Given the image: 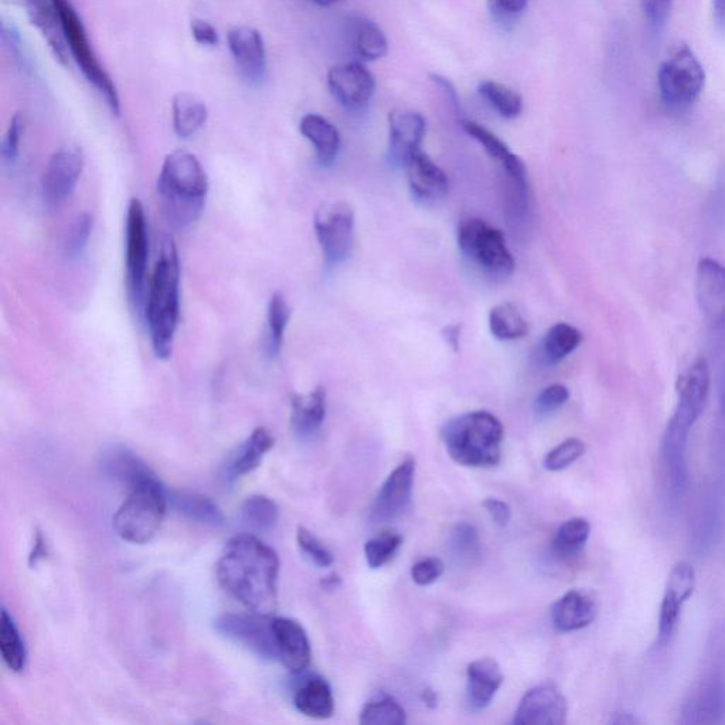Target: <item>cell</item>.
<instances>
[{
    "mask_svg": "<svg viewBox=\"0 0 725 725\" xmlns=\"http://www.w3.org/2000/svg\"><path fill=\"white\" fill-rule=\"evenodd\" d=\"M279 565L274 548L253 534H238L221 554L217 577L248 611L272 615L278 607Z\"/></svg>",
    "mask_w": 725,
    "mask_h": 725,
    "instance_id": "6da1fadb",
    "label": "cell"
},
{
    "mask_svg": "<svg viewBox=\"0 0 725 725\" xmlns=\"http://www.w3.org/2000/svg\"><path fill=\"white\" fill-rule=\"evenodd\" d=\"M710 369L706 360L700 359L680 374L677 380V407L667 422L662 441V458L667 479L673 493L682 495L686 490L689 469H687V441L693 425L704 410L710 391Z\"/></svg>",
    "mask_w": 725,
    "mask_h": 725,
    "instance_id": "7a4b0ae2",
    "label": "cell"
},
{
    "mask_svg": "<svg viewBox=\"0 0 725 725\" xmlns=\"http://www.w3.org/2000/svg\"><path fill=\"white\" fill-rule=\"evenodd\" d=\"M152 350L161 360L173 353L180 318V261L178 247L170 236L159 244L158 260L148 282L144 311Z\"/></svg>",
    "mask_w": 725,
    "mask_h": 725,
    "instance_id": "3957f363",
    "label": "cell"
},
{
    "mask_svg": "<svg viewBox=\"0 0 725 725\" xmlns=\"http://www.w3.org/2000/svg\"><path fill=\"white\" fill-rule=\"evenodd\" d=\"M209 187L206 170L193 153L176 151L166 156L158 196L163 217L173 230H186L200 219Z\"/></svg>",
    "mask_w": 725,
    "mask_h": 725,
    "instance_id": "277c9868",
    "label": "cell"
},
{
    "mask_svg": "<svg viewBox=\"0 0 725 725\" xmlns=\"http://www.w3.org/2000/svg\"><path fill=\"white\" fill-rule=\"evenodd\" d=\"M448 455L468 468H492L502 459V422L488 411H472L452 418L441 431Z\"/></svg>",
    "mask_w": 725,
    "mask_h": 725,
    "instance_id": "5b68a950",
    "label": "cell"
},
{
    "mask_svg": "<svg viewBox=\"0 0 725 725\" xmlns=\"http://www.w3.org/2000/svg\"><path fill=\"white\" fill-rule=\"evenodd\" d=\"M129 490L128 498L112 519V526L122 540L145 544L161 529L169 506L168 490L156 476Z\"/></svg>",
    "mask_w": 725,
    "mask_h": 725,
    "instance_id": "8992f818",
    "label": "cell"
},
{
    "mask_svg": "<svg viewBox=\"0 0 725 725\" xmlns=\"http://www.w3.org/2000/svg\"><path fill=\"white\" fill-rule=\"evenodd\" d=\"M458 245L466 260L483 274L507 278L515 271V258L498 228L481 219L462 220L458 227Z\"/></svg>",
    "mask_w": 725,
    "mask_h": 725,
    "instance_id": "52a82bcc",
    "label": "cell"
},
{
    "mask_svg": "<svg viewBox=\"0 0 725 725\" xmlns=\"http://www.w3.org/2000/svg\"><path fill=\"white\" fill-rule=\"evenodd\" d=\"M706 84V73L694 51L680 43L660 64L658 85L660 98L670 111H684L699 100Z\"/></svg>",
    "mask_w": 725,
    "mask_h": 725,
    "instance_id": "ba28073f",
    "label": "cell"
},
{
    "mask_svg": "<svg viewBox=\"0 0 725 725\" xmlns=\"http://www.w3.org/2000/svg\"><path fill=\"white\" fill-rule=\"evenodd\" d=\"M54 3L59 10L61 26H63L64 37H66L71 56L76 60L85 78L104 95L111 111L118 115L121 111V104H119L117 87L98 60L80 16L77 15L70 0H54Z\"/></svg>",
    "mask_w": 725,
    "mask_h": 725,
    "instance_id": "9c48e42d",
    "label": "cell"
},
{
    "mask_svg": "<svg viewBox=\"0 0 725 725\" xmlns=\"http://www.w3.org/2000/svg\"><path fill=\"white\" fill-rule=\"evenodd\" d=\"M149 261V226L145 207L139 199L128 204L125 221V270L128 295L135 311L144 315L146 302V275Z\"/></svg>",
    "mask_w": 725,
    "mask_h": 725,
    "instance_id": "30bf717a",
    "label": "cell"
},
{
    "mask_svg": "<svg viewBox=\"0 0 725 725\" xmlns=\"http://www.w3.org/2000/svg\"><path fill=\"white\" fill-rule=\"evenodd\" d=\"M313 228L326 264H342L350 257L355 245V213L349 204H322L316 211Z\"/></svg>",
    "mask_w": 725,
    "mask_h": 725,
    "instance_id": "8fae6325",
    "label": "cell"
},
{
    "mask_svg": "<svg viewBox=\"0 0 725 725\" xmlns=\"http://www.w3.org/2000/svg\"><path fill=\"white\" fill-rule=\"evenodd\" d=\"M214 628L227 641L250 650L258 658L279 662L272 615L224 614L216 619Z\"/></svg>",
    "mask_w": 725,
    "mask_h": 725,
    "instance_id": "7c38bea8",
    "label": "cell"
},
{
    "mask_svg": "<svg viewBox=\"0 0 725 725\" xmlns=\"http://www.w3.org/2000/svg\"><path fill=\"white\" fill-rule=\"evenodd\" d=\"M84 169L83 151L77 145L61 146L51 155L44 169L42 192L50 206L66 203L76 192Z\"/></svg>",
    "mask_w": 725,
    "mask_h": 725,
    "instance_id": "4fadbf2b",
    "label": "cell"
},
{
    "mask_svg": "<svg viewBox=\"0 0 725 725\" xmlns=\"http://www.w3.org/2000/svg\"><path fill=\"white\" fill-rule=\"evenodd\" d=\"M415 459L405 458L387 476L377 493L373 505V517L377 522H393L407 512L413 498Z\"/></svg>",
    "mask_w": 725,
    "mask_h": 725,
    "instance_id": "5bb4252c",
    "label": "cell"
},
{
    "mask_svg": "<svg viewBox=\"0 0 725 725\" xmlns=\"http://www.w3.org/2000/svg\"><path fill=\"white\" fill-rule=\"evenodd\" d=\"M696 588V571L687 561H680L670 571L659 614V645L666 646L679 624L683 605Z\"/></svg>",
    "mask_w": 725,
    "mask_h": 725,
    "instance_id": "9a60e30c",
    "label": "cell"
},
{
    "mask_svg": "<svg viewBox=\"0 0 725 725\" xmlns=\"http://www.w3.org/2000/svg\"><path fill=\"white\" fill-rule=\"evenodd\" d=\"M328 85L333 97L349 111L364 110L376 93V78L360 63L333 67Z\"/></svg>",
    "mask_w": 725,
    "mask_h": 725,
    "instance_id": "2e32d148",
    "label": "cell"
},
{
    "mask_svg": "<svg viewBox=\"0 0 725 725\" xmlns=\"http://www.w3.org/2000/svg\"><path fill=\"white\" fill-rule=\"evenodd\" d=\"M568 703L554 684H541L524 694L517 707V725H563L567 723Z\"/></svg>",
    "mask_w": 725,
    "mask_h": 725,
    "instance_id": "e0dca14e",
    "label": "cell"
},
{
    "mask_svg": "<svg viewBox=\"0 0 725 725\" xmlns=\"http://www.w3.org/2000/svg\"><path fill=\"white\" fill-rule=\"evenodd\" d=\"M228 47L238 70L251 84H260L267 74V51L258 30L237 26L228 32Z\"/></svg>",
    "mask_w": 725,
    "mask_h": 725,
    "instance_id": "ac0fdd59",
    "label": "cell"
},
{
    "mask_svg": "<svg viewBox=\"0 0 725 725\" xmlns=\"http://www.w3.org/2000/svg\"><path fill=\"white\" fill-rule=\"evenodd\" d=\"M697 299L706 321L714 329L725 328V267L704 258L697 268Z\"/></svg>",
    "mask_w": 725,
    "mask_h": 725,
    "instance_id": "d6986e66",
    "label": "cell"
},
{
    "mask_svg": "<svg viewBox=\"0 0 725 725\" xmlns=\"http://www.w3.org/2000/svg\"><path fill=\"white\" fill-rule=\"evenodd\" d=\"M279 662L294 673H302L311 665L312 648L304 626L294 619L272 616Z\"/></svg>",
    "mask_w": 725,
    "mask_h": 725,
    "instance_id": "ffe728a7",
    "label": "cell"
},
{
    "mask_svg": "<svg viewBox=\"0 0 725 725\" xmlns=\"http://www.w3.org/2000/svg\"><path fill=\"white\" fill-rule=\"evenodd\" d=\"M390 128V159L405 165L415 152L420 151L427 124L422 115L411 111H393L388 117Z\"/></svg>",
    "mask_w": 725,
    "mask_h": 725,
    "instance_id": "44dd1931",
    "label": "cell"
},
{
    "mask_svg": "<svg viewBox=\"0 0 725 725\" xmlns=\"http://www.w3.org/2000/svg\"><path fill=\"white\" fill-rule=\"evenodd\" d=\"M404 166L407 169L408 185L418 200L435 203L447 196V175L422 149L415 152Z\"/></svg>",
    "mask_w": 725,
    "mask_h": 725,
    "instance_id": "7402d4cb",
    "label": "cell"
},
{
    "mask_svg": "<svg viewBox=\"0 0 725 725\" xmlns=\"http://www.w3.org/2000/svg\"><path fill=\"white\" fill-rule=\"evenodd\" d=\"M598 614L597 599L587 591L571 590L554 602L551 621L560 632H575L587 628Z\"/></svg>",
    "mask_w": 725,
    "mask_h": 725,
    "instance_id": "603a6c76",
    "label": "cell"
},
{
    "mask_svg": "<svg viewBox=\"0 0 725 725\" xmlns=\"http://www.w3.org/2000/svg\"><path fill=\"white\" fill-rule=\"evenodd\" d=\"M466 680H468L466 703L469 709L481 711L486 709L496 696L505 676L496 660L483 658L475 660L468 666Z\"/></svg>",
    "mask_w": 725,
    "mask_h": 725,
    "instance_id": "cb8c5ba5",
    "label": "cell"
},
{
    "mask_svg": "<svg viewBox=\"0 0 725 725\" xmlns=\"http://www.w3.org/2000/svg\"><path fill=\"white\" fill-rule=\"evenodd\" d=\"M325 388L319 386L306 394H295L291 400V425L296 437L311 439L321 431L326 418Z\"/></svg>",
    "mask_w": 725,
    "mask_h": 725,
    "instance_id": "d4e9b609",
    "label": "cell"
},
{
    "mask_svg": "<svg viewBox=\"0 0 725 725\" xmlns=\"http://www.w3.org/2000/svg\"><path fill=\"white\" fill-rule=\"evenodd\" d=\"M26 9L30 23L42 34L56 60L67 66L68 47L54 0H26Z\"/></svg>",
    "mask_w": 725,
    "mask_h": 725,
    "instance_id": "484cf974",
    "label": "cell"
},
{
    "mask_svg": "<svg viewBox=\"0 0 725 725\" xmlns=\"http://www.w3.org/2000/svg\"><path fill=\"white\" fill-rule=\"evenodd\" d=\"M461 125L466 134L478 141L490 158L498 163L503 172L506 173L507 180L527 183L526 166H524L519 156L507 148L505 142L500 141L498 136L492 134L489 129L482 127L478 122L471 121V119H462Z\"/></svg>",
    "mask_w": 725,
    "mask_h": 725,
    "instance_id": "4316f807",
    "label": "cell"
},
{
    "mask_svg": "<svg viewBox=\"0 0 725 725\" xmlns=\"http://www.w3.org/2000/svg\"><path fill=\"white\" fill-rule=\"evenodd\" d=\"M102 468L108 476L125 483L129 489L156 476L135 452L125 447H114L105 452Z\"/></svg>",
    "mask_w": 725,
    "mask_h": 725,
    "instance_id": "83f0119b",
    "label": "cell"
},
{
    "mask_svg": "<svg viewBox=\"0 0 725 725\" xmlns=\"http://www.w3.org/2000/svg\"><path fill=\"white\" fill-rule=\"evenodd\" d=\"M294 704L299 713L315 720H326L335 713V697L325 679L311 676L299 684L294 696Z\"/></svg>",
    "mask_w": 725,
    "mask_h": 725,
    "instance_id": "f1b7e54d",
    "label": "cell"
},
{
    "mask_svg": "<svg viewBox=\"0 0 725 725\" xmlns=\"http://www.w3.org/2000/svg\"><path fill=\"white\" fill-rule=\"evenodd\" d=\"M350 47L364 61L383 59L388 51L386 34L366 17L355 16L347 25Z\"/></svg>",
    "mask_w": 725,
    "mask_h": 725,
    "instance_id": "f546056e",
    "label": "cell"
},
{
    "mask_svg": "<svg viewBox=\"0 0 725 725\" xmlns=\"http://www.w3.org/2000/svg\"><path fill=\"white\" fill-rule=\"evenodd\" d=\"M275 438L265 427L255 428L253 434L238 448L228 466L227 478H241L254 472L261 465L264 456L274 448Z\"/></svg>",
    "mask_w": 725,
    "mask_h": 725,
    "instance_id": "4dcf8cb0",
    "label": "cell"
},
{
    "mask_svg": "<svg viewBox=\"0 0 725 725\" xmlns=\"http://www.w3.org/2000/svg\"><path fill=\"white\" fill-rule=\"evenodd\" d=\"M299 131L315 148L318 161L323 166H329L335 161L340 148V136L335 125L321 115L308 114L302 118Z\"/></svg>",
    "mask_w": 725,
    "mask_h": 725,
    "instance_id": "1f68e13d",
    "label": "cell"
},
{
    "mask_svg": "<svg viewBox=\"0 0 725 725\" xmlns=\"http://www.w3.org/2000/svg\"><path fill=\"white\" fill-rule=\"evenodd\" d=\"M169 505L189 522L202 526L219 527L224 524V515L217 503L207 496L196 493L168 492Z\"/></svg>",
    "mask_w": 725,
    "mask_h": 725,
    "instance_id": "d6a6232c",
    "label": "cell"
},
{
    "mask_svg": "<svg viewBox=\"0 0 725 725\" xmlns=\"http://www.w3.org/2000/svg\"><path fill=\"white\" fill-rule=\"evenodd\" d=\"M173 128L176 135L182 139H189L196 135L206 125L209 111L206 104L196 95L179 93L172 102Z\"/></svg>",
    "mask_w": 725,
    "mask_h": 725,
    "instance_id": "836d02e7",
    "label": "cell"
},
{
    "mask_svg": "<svg viewBox=\"0 0 725 725\" xmlns=\"http://www.w3.org/2000/svg\"><path fill=\"white\" fill-rule=\"evenodd\" d=\"M0 653L3 662L13 673H22L27 663V650L22 633L17 628L13 616L2 609L0 616Z\"/></svg>",
    "mask_w": 725,
    "mask_h": 725,
    "instance_id": "e575fe53",
    "label": "cell"
},
{
    "mask_svg": "<svg viewBox=\"0 0 725 725\" xmlns=\"http://www.w3.org/2000/svg\"><path fill=\"white\" fill-rule=\"evenodd\" d=\"M289 321H291V306L282 292H275L267 308V350L272 359L281 353Z\"/></svg>",
    "mask_w": 725,
    "mask_h": 725,
    "instance_id": "d590c367",
    "label": "cell"
},
{
    "mask_svg": "<svg viewBox=\"0 0 725 725\" xmlns=\"http://www.w3.org/2000/svg\"><path fill=\"white\" fill-rule=\"evenodd\" d=\"M591 523L584 517H573L561 524L553 540V551L563 560H571L584 550L590 539Z\"/></svg>",
    "mask_w": 725,
    "mask_h": 725,
    "instance_id": "8d00e7d4",
    "label": "cell"
},
{
    "mask_svg": "<svg viewBox=\"0 0 725 725\" xmlns=\"http://www.w3.org/2000/svg\"><path fill=\"white\" fill-rule=\"evenodd\" d=\"M582 342V333L568 323H557L548 329L543 339V355L547 363L557 364L567 359Z\"/></svg>",
    "mask_w": 725,
    "mask_h": 725,
    "instance_id": "74e56055",
    "label": "cell"
},
{
    "mask_svg": "<svg viewBox=\"0 0 725 725\" xmlns=\"http://www.w3.org/2000/svg\"><path fill=\"white\" fill-rule=\"evenodd\" d=\"M407 721L404 707L393 696L379 692L366 704L360 713L359 723L363 725H401Z\"/></svg>",
    "mask_w": 725,
    "mask_h": 725,
    "instance_id": "f35d334b",
    "label": "cell"
},
{
    "mask_svg": "<svg viewBox=\"0 0 725 725\" xmlns=\"http://www.w3.org/2000/svg\"><path fill=\"white\" fill-rule=\"evenodd\" d=\"M489 328L499 340H516L529 332V325L512 302L496 305L489 313Z\"/></svg>",
    "mask_w": 725,
    "mask_h": 725,
    "instance_id": "ab89813d",
    "label": "cell"
},
{
    "mask_svg": "<svg viewBox=\"0 0 725 725\" xmlns=\"http://www.w3.org/2000/svg\"><path fill=\"white\" fill-rule=\"evenodd\" d=\"M279 507L267 496L254 495L241 506V519L255 533H268L277 526Z\"/></svg>",
    "mask_w": 725,
    "mask_h": 725,
    "instance_id": "60d3db41",
    "label": "cell"
},
{
    "mask_svg": "<svg viewBox=\"0 0 725 725\" xmlns=\"http://www.w3.org/2000/svg\"><path fill=\"white\" fill-rule=\"evenodd\" d=\"M479 94L488 101L500 117L515 119L523 112V98L513 88L496 81H483L479 84Z\"/></svg>",
    "mask_w": 725,
    "mask_h": 725,
    "instance_id": "b9f144b4",
    "label": "cell"
},
{
    "mask_svg": "<svg viewBox=\"0 0 725 725\" xmlns=\"http://www.w3.org/2000/svg\"><path fill=\"white\" fill-rule=\"evenodd\" d=\"M403 541L401 534L393 532H384L373 537L364 544L367 565L373 570L384 567L396 556L398 550L403 546Z\"/></svg>",
    "mask_w": 725,
    "mask_h": 725,
    "instance_id": "7bdbcfd3",
    "label": "cell"
},
{
    "mask_svg": "<svg viewBox=\"0 0 725 725\" xmlns=\"http://www.w3.org/2000/svg\"><path fill=\"white\" fill-rule=\"evenodd\" d=\"M94 230V219L90 213L78 214L68 230L64 241V255L70 261L83 257Z\"/></svg>",
    "mask_w": 725,
    "mask_h": 725,
    "instance_id": "ee69618b",
    "label": "cell"
},
{
    "mask_svg": "<svg viewBox=\"0 0 725 725\" xmlns=\"http://www.w3.org/2000/svg\"><path fill=\"white\" fill-rule=\"evenodd\" d=\"M451 548L456 557L468 563L481 556V540L475 527L466 522L456 524L451 532Z\"/></svg>",
    "mask_w": 725,
    "mask_h": 725,
    "instance_id": "f6af8a7d",
    "label": "cell"
},
{
    "mask_svg": "<svg viewBox=\"0 0 725 725\" xmlns=\"http://www.w3.org/2000/svg\"><path fill=\"white\" fill-rule=\"evenodd\" d=\"M587 451L584 441L578 438H568L556 448L551 449L544 458V468L550 472L564 471L568 466L575 464Z\"/></svg>",
    "mask_w": 725,
    "mask_h": 725,
    "instance_id": "bcb514c9",
    "label": "cell"
},
{
    "mask_svg": "<svg viewBox=\"0 0 725 725\" xmlns=\"http://www.w3.org/2000/svg\"><path fill=\"white\" fill-rule=\"evenodd\" d=\"M296 543H298L299 550L302 551V554L308 557L313 564L318 565V567L328 568L335 563V557L330 553L329 548H326L325 544L315 534L305 529V527H298Z\"/></svg>",
    "mask_w": 725,
    "mask_h": 725,
    "instance_id": "7dc6e473",
    "label": "cell"
},
{
    "mask_svg": "<svg viewBox=\"0 0 725 725\" xmlns=\"http://www.w3.org/2000/svg\"><path fill=\"white\" fill-rule=\"evenodd\" d=\"M492 19L498 25L505 27L515 26L523 16L529 5V0H486Z\"/></svg>",
    "mask_w": 725,
    "mask_h": 725,
    "instance_id": "c3c4849f",
    "label": "cell"
},
{
    "mask_svg": "<svg viewBox=\"0 0 725 725\" xmlns=\"http://www.w3.org/2000/svg\"><path fill=\"white\" fill-rule=\"evenodd\" d=\"M23 132H25V122L19 114L10 119L8 131L2 142V159L6 165H13L19 158L20 142H22Z\"/></svg>",
    "mask_w": 725,
    "mask_h": 725,
    "instance_id": "681fc988",
    "label": "cell"
},
{
    "mask_svg": "<svg viewBox=\"0 0 725 725\" xmlns=\"http://www.w3.org/2000/svg\"><path fill=\"white\" fill-rule=\"evenodd\" d=\"M444 571L445 564L441 558H424V560L418 561L411 568V578H413L415 584L421 585V587H427V585L437 582L441 578V575L444 574Z\"/></svg>",
    "mask_w": 725,
    "mask_h": 725,
    "instance_id": "f907efd6",
    "label": "cell"
},
{
    "mask_svg": "<svg viewBox=\"0 0 725 725\" xmlns=\"http://www.w3.org/2000/svg\"><path fill=\"white\" fill-rule=\"evenodd\" d=\"M570 398V391L563 384H551L544 388L536 398V411L539 414H551L563 407Z\"/></svg>",
    "mask_w": 725,
    "mask_h": 725,
    "instance_id": "816d5d0a",
    "label": "cell"
},
{
    "mask_svg": "<svg viewBox=\"0 0 725 725\" xmlns=\"http://www.w3.org/2000/svg\"><path fill=\"white\" fill-rule=\"evenodd\" d=\"M675 0H641L643 15L653 29L659 30L666 25Z\"/></svg>",
    "mask_w": 725,
    "mask_h": 725,
    "instance_id": "f5cc1de1",
    "label": "cell"
},
{
    "mask_svg": "<svg viewBox=\"0 0 725 725\" xmlns=\"http://www.w3.org/2000/svg\"><path fill=\"white\" fill-rule=\"evenodd\" d=\"M193 39L202 46L214 47L219 44V33L211 23L203 19H194L190 23Z\"/></svg>",
    "mask_w": 725,
    "mask_h": 725,
    "instance_id": "db71d44e",
    "label": "cell"
},
{
    "mask_svg": "<svg viewBox=\"0 0 725 725\" xmlns=\"http://www.w3.org/2000/svg\"><path fill=\"white\" fill-rule=\"evenodd\" d=\"M486 512L489 513L490 519L499 527H506L512 519V509L506 502L500 499L489 498L483 502Z\"/></svg>",
    "mask_w": 725,
    "mask_h": 725,
    "instance_id": "11a10c76",
    "label": "cell"
},
{
    "mask_svg": "<svg viewBox=\"0 0 725 725\" xmlns=\"http://www.w3.org/2000/svg\"><path fill=\"white\" fill-rule=\"evenodd\" d=\"M46 557H47L46 537H44L42 530L37 529L36 534H34V543H33L32 551H30V554H29L30 567H34V565L39 564L40 561L44 560V558H46Z\"/></svg>",
    "mask_w": 725,
    "mask_h": 725,
    "instance_id": "9f6ffc18",
    "label": "cell"
},
{
    "mask_svg": "<svg viewBox=\"0 0 725 725\" xmlns=\"http://www.w3.org/2000/svg\"><path fill=\"white\" fill-rule=\"evenodd\" d=\"M432 83L435 85H438L439 88H441L442 91H444L445 95L449 98V100L452 101V104L455 105V107H458V94H456L454 85L449 83L447 78L441 77V76H431Z\"/></svg>",
    "mask_w": 725,
    "mask_h": 725,
    "instance_id": "6f0895ef",
    "label": "cell"
},
{
    "mask_svg": "<svg viewBox=\"0 0 725 725\" xmlns=\"http://www.w3.org/2000/svg\"><path fill=\"white\" fill-rule=\"evenodd\" d=\"M713 13L716 25L725 32V0H713Z\"/></svg>",
    "mask_w": 725,
    "mask_h": 725,
    "instance_id": "680465c9",
    "label": "cell"
},
{
    "mask_svg": "<svg viewBox=\"0 0 725 725\" xmlns=\"http://www.w3.org/2000/svg\"><path fill=\"white\" fill-rule=\"evenodd\" d=\"M444 336L445 339H447V343H449V345L454 347L455 350L459 349V340H461V326H448V328L445 329Z\"/></svg>",
    "mask_w": 725,
    "mask_h": 725,
    "instance_id": "91938a15",
    "label": "cell"
},
{
    "mask_svg": "<svg viewBox=\"0 0 725 725\" xmlns=\"http://www.w3.org/2000/svg\"><path fill=\"white\" fill-rule=\"evenodd\" d=\"M421 699L424 701L425 706L430 707V709H435V707H437L438 697L434 690L425 689L421 694Z\"/></svg>",
    "mask_w": 725,
    "mask_h": 725,
    "instance_id": "94428289",
    "label": "cell"
},
{
    "mask_svg": "<svg viewBox=\"0 0 725 725\" xmlns=\"http://www.w3.org/2000/svg\"><path fill=\"white\" fill-rule=\"evenodd\" d=\"M340 584H342V578L338 574L329 575V577L322 580V587L326 588V590H336V588L340 587Z\"/></svg>",
    "mask_w": 725,
    "mask_h": 725,
    "instance_id": "6125c7cd",
    "label": "cell"
},
{
    "mask_svg": "<svg viewBox=\"0 0 725 725\" xmlns=\"http://www.w3.org/2000/svg\"><path fill=\"white\" fill-rule=\"evenodd\" d=\"M612 723L618 724V725H633V724H639L641 721L638 720V718L633 717L632 714L624 713V714H616L615 720H612Z\"/></svg>",
    "mask_w": 725,
    "mask_h": 725,
    "instance_id": "be15d7a7",
    "label": "cell"
},
{
    "mask_svg": "<svg viewBox=\"0 0 725 725\" xmlns=\"http://www.w3.org/2000/svg\"><path fill=\"white\" fill-rule=\"evenodd\" d=\"M316 5L323 6V8H329V6L336 5V3L342 2V0H313Z\"/></svg>",
    "mask_w": 725,
    "mask_h": 725,
    "instance_id": "e7e4bbea",
    "label": "cell"
}]
</instances>
